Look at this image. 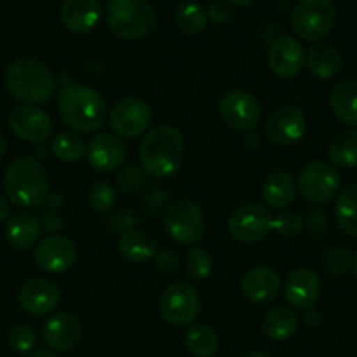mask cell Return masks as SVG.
I'll return each instance as SVG.
<instances>
[{
    "label": "cell",
    "mask_w": 357,
    "mask_h": 357,
    "mask_svg": "<svg viewBox=\"0 0 357 357\" xmlns=\"http://www.w3.org/2000/svg\"><path fill=\"white\" fill-rule=\"evenodd\" d=\"M185 159L183 135L171 124L150 129L139 145V164L146 176L167 178L176 173Z\"/></svg>",
    "instance_id": "cell-1"
},
{
    "label": "cell",
    "mask_w": 357,
    "mask_h": 357,
    "mask_svg": "<svg viewBox=\"0 0 357 357\" xmlns=\"http://www.w3.org/2000/svg\"><path fill=\"white\" fill-rule=\"evenodd\" d=\"M3 84L10 96L24 105H44L56 93L52 70L37 58H17L7 66Z\"/></svg>",
    "instance_id": "cell-2"
},
{
    "label": "cell",
    "mask_w": 357,
    "mask_h": 357,
    "mask_svg": "<svg viewBox=\"0 0 357 357\" xmlns=\"http://www.w3.org/2000/svg\"><path fill=\"white\" fill-rule=\"evenodd\" d=\"M58 110L73 132L100 131L108 119V107L98 91L86 86H66L59 91Z\"/></svg>",
    "instance_id": "cell-3"
},
{
    "label": "cell",
    "mask_w": 357,
    "mask_h": 357,
    "mask_svg": "<svg viewBox=\"0 0 357 357\" xmlns=\"http://www.w3.org/2000/svg\"><path fill=\"white\" fill-rule=\"evenodd\" d=\"M7 201L21 209L38 208L47 197V174L40 160L31 155H20L9 164L3 176Z\"/></svg>",
    "instance_id": "cell-4"
},
{
    "label": "cell",
    "mask_w": 357,
    "mask_h": 357,
    "mask_svg": "<svg viewBox=\"0 0 357 357\" xmlns=\"http://www.w3.org/2000/svg\"><path fill=\"white\" fill-rule=\"evenodd\" d=\"M112 33L124 40H139L157 28V10L146 0H112L105 10Z\"/></svg>",
    "instance_id": "cell-5"
},
{
    "label": "cell",
    "mask_w": 357,
    "mask_h": 357,
    "mask_svg": "<svg viewBox=\"0 0 357 357\" xmlns=\"http://www.w3.org/2000/svg\"><path fill=\"white\" fill-rule=\"evenodd\" d=\"M289 23L305 40H321L337 23V7L331 0H300L289 13Z\"/></svg>",
    "instance_id": "cell-6"
},
{
    "label": "cell",
    "mask_w": 357,
    "mask_h": 357,
    "mask_svg": "<svg viewBox=\"0 0 357 357\" xmlns=\"http://www.w3.org/2000/svg\"><path fill=\"white\" fill-rule=\"evenodd\" d=\"M164 229L178 244L194 246L202 239L206 230L204 211L190 199H178L164 215Z\"/></svg>",
    "instance_id": "cell-7"
},
{
    "label": "cell",
    "mask_w": 357,
    "mask_h": 357,
    "mask_svg": "<svg viewBox=\"0 0 357 357\" xmlns=\"http://www.w3.org/2000/svg\"><path fill=\"white\" fill-rule=\"evenodd\" d=\"M340 174L337 167L324 160L305 164L298 176V190L310 204H324L338 194Z\"/></svg>",
    "instance_id": "cell-8"
},
{
    "label": "cell",
    "mask_w": 357,
    "mask_h": 357,
    "mask_svg": "<svg viewBox=\"0 0 357 357\" xmlns=\"http://www.w3.org/2000/svg\"><path fill=\"white\" fill-rule=\"evenodd\" d=\"M274 216L265 206L248 202L232 211L229 218V232L243 244H257L272 232Z\"/></svg>",
    "instance_id": "cell-9"
},
{
    "label": "cell",
    "mask_w": 357,
    "mask_h": 357,
    "mask_svg": "<svg viewBox=\"0 0 357 357\" xmlns=\"http://www.w3.org/2000/svg\"><path fill=\"white\" fill-rule=\"evenodd\" d=\"M159 309L164 321L173 326H188L201 312V296L188 282H174L160 295Z\"/></svg>",
    "instance_id": "cell-10"
},
{
    "label": "cell",
    "mask_w": 357,
    "mask_h": 357,
    "mask_svg": "<svg viewBox=\"0 0 357 357\" xmlns=\"http://www.w3.org/2000/svg\"><path fill=\"white\" fill-rule=\"evenodd\" d=\"M220 117L234 131H253L261 121V103L255 94L234 89L220 100Z\"/></svg>",
    "instance_id": "cell-11"
},
{
    "label": "cell",
    "mask_w": 357,
    "mask_h": 357,
    "mask_svg": "<svg viewBox=\"0 0 357 357\" xmlns=\"http://www.w3.org/2000/svg\"><path fill=\"white\" fill-rule=\"evenodd\" d=\"M110 128L121 138L131 139L149 131L152 122V107L143 98H121L110 110Z\"/></svg>",
    "instance_id": "cell-12"
},
{
    "label": "cell",
    "mask_w": 357,
    "mask_h": 357,
    "mask_svg": "<svg viewBox=\"0 0 357 357\" xmlns=\"http://www.w3.org/2000/svg\"><path fill=\"white\" fill-rule=\"evenodd\" d=\"M305 114L296 105H282L268 114L264 124L265 138L275 145H293L305 136Z\"/></svg>",
    "instance_id": "cell-13"
},
{
    "label": "cell",
    "mask_w": 357,
    "mask_h": 357,
    "mask_svg": "<svg viewBox=\"0 0 357 357\" xmlns=\"http://www.w3.org/2000/svg\"><path fill=\"white\" fill-rule=\"evenodd\" d=\"M9 129L20 139L28 143L47 142L52 135V119L47 112L31 105H21L9 115Z\"/></svg>",
    "instance_id": "cell-14"
},
{
    "label": "cell",
    "mask_w": 357,
    "mask_h": 357,
    "mask_svg": "<svg viewBox=\"0 0 357 357\" xmlns=\"http://www.w3.org/2000/svg\"><path fill=\"white\" fill-rule=\"evenodd\" d=\"M61 295L59 288L52 281L44 278H35L24 282L17 293V303L28 316L42 317L51 314L58 307Z\"/></svg>",
    "instance_id": "cell-15"
},
{
    "label": "cell",
    "mask_w": 357,
    "mask_h": 357,
    "mask_svg": "<svg viewBox=\"0 0 357 357\" xmlns=\"http://www.w3.org/2000/svg\"><path fill=\"white\" fill-rule=\"evenodd\" d=\"M33 258L42 271L59 274L75 264L77 248L68 237L52 234L38 241L33 250Z\"/></svg>",
    "instance_id": "cell-16"
},
{
    "label": "cell",
    "mask_w": 357,
    "mask_h": 357,
    "mask_svg": "<svg viewBox=\"0 0 357 357\" xmlns=\"http://www.w3.org/2000/svg\"><path fill=\"white\" fill-rule=\"evenodd\" d=\"M305 65V49L302 42L289 35L275 38L268 49V66L272 73L281 79L298 75Z\"/></svg>",
    "instance_id": "cell-17"
},
{
    "label": "cell",
    "mask_w": 357,
    "mask_h": 357,
    "mask_svg": "<svg viewBox=\"0 0 357 357\" xmlns=\"http://www.w3.org/2000/svg\"><path fill=\"white\" fill-rule=\"evenodd\" d=\"M42 340L49 349L58 352L72 351L82 337V324L75 314H52L42 326Z\"/></svg>",
    "instance_id": "cell-18"
},
{
    "label": "cell",
    "mask_w": 357,
    "mask_h": 357,
    "mask_svg": "<svg viewBox=\"0 0 357 357\" xmlns=\"http://www.w3.org/2000/svg\"><path fill=\"white\" fill-rule=\"evenodd\" d=\"M321 293V281L309 267L293 268L284 281V300L295 309L314 307Z\"/></svg>",
    "instance_id": "cell-19"
},
{
    "label": "cell",
    "mask_w": 357,
    "mask_h": 357,
    "mask_svg": "<svg viewBox=\"0 0 357 357\" xmlns=\"http://www.w3.org/2000/svg\"><path fill=\"white\" fill-rule=\"evenodd\" d=\"M243 295L253 303H268L281 291V278L278 272L265 265L250 268L241 279Z\"/></svg>",
    "instance_id": "cell-20"
},
{
    "label": "cell",
    "mask_w": 357,
    "mask_h": 357,
    "mask_svg": "<svg viewBox=\"0 0 357 357\" xmlns=\"http://www.w3.org/2000/svg\"><path fill=\"white\" fill-rule=\"evenodd\" d=\"M86 153L94 169L110 173L121 167L126 160V145L119 136L101 132L91 139Z\"/></svg>",
    "instance_id": "cell-21"
},
{
    "label": "cell",
    "mask_w": 357,
    "mask_h": 357,
    "mask_svg": "<svg viewBox=\"0 0 357 357\" xmlns=\"http://www.w3.org/2000/svg\"><path fill=\"white\" fill-rule=\"evenodd\" d=\"M103 14L100 0H65L59 7L61 23L75 33L91 31Z\"/></svg>",
    "instance_id": "cell-22"
},
{
    "label": "cell",
    "mask_w": 357,
    "mask_h": 357,
    "mask_svg": "<svg viewBox=\"0 0 357 357\" xmlns=\"http://www.w3.org/2000/svg\"><path fill=\"white\" fill-rule=\"evenodd\" d=\"M40 236V220L28 209H17L9 216L6 225V237L16 250H28Z\"/></svg>",
    "instance_id": "cell-23"
},
{
    "label": "cell",
    "mask_w": 357,
    "mask_h": 357,
    "mask_svg": "<svg viewBox=\"0 0 357 357\" xmlns=\"http://www.w3.org/2000/svg\"><path fill=\"white\" fill-rule=\"evenodd\" d=\"M296 195V183L284 169H274L261 181V197L274 209H286Z\"/></svg>",
    "instance_id": "cell-24"
},
{
    "label": "cell",
    "mask_w": 357,
    "mask_h": 357,
    "mask_svg": "<svg viewBox=\"0 0 357 357\" xmlns=\"http://www.w3.org/2000/svg\"><path fill=\"white\" fill-rule=\"evenodd\" d=\"M330 107L338 121L357 128V77L338 80L331 87Z\"/></svg>",
    "instance_id": "cell-25"
},
{
    "label": "cell",
    "mask_w": 357,
    "mask_h": 357,
    "mask_svg": "<svg viewBox=\"0 0 357 357\" xmlns=\"http://www.w3.org/2000/svg\"><path fill=\"white\" fill-rule=\"evenodd\" d=\"M305 65L317 79H331L344 66V58L333 44L319 42L305 52Z\"/></svg>",
    "instance_id": "cell-26"
},
{
    "label": "cell",
    "mask_w": 357,
    "mask_h": 357,
    "mask_svg": "<svg viewBox=\"0 0 357 357\" xmlns=\"http://www.w3.org/2000/svg\"><path fill=\"white\" fill-rule=\"evenodd\" d=\"M119 255L131 264H143L155 257L157 243L152 234L139 229H131L121 236L117 243Z\"/></svg>",
    "instance_id": "cell-27"
},
{
    "label": "cell",
    "mask_w": 357,
    "mask_h": 357,
    "mask_svg": "<svg viewBox=\"0 0 357 357\" xmlns=\"http://www.w3.org/2000/svg\"><path fill=\"white\" fill-rule=\"evenodd\" d=\"M300 317L289 307H274L261 319V333L272 342H284L298 331Z\"/></svg>",
    "instance_id": "cell-28"
},
{
    "label": "cell",
    "mask_w": 357,
    "mask_h": 357,
    "mask_svg": "<svg viewBox=\"0 0 357 357\" xmlns=\"http://www.w3.org/2000/svg\"><path fill=\"white\" fill-rule=\"evenodd\" d=\"M331 164L344 169H352L357 166V129L342 131L331 139L328 149Z\"/></svg>",
    "instance_id": "cell-29"
},
{
    "label": "cell",
    "mask_w": 357,
    "mask_h": 357,
    "mask_svg": "<svg viewBox=\"0 0 357 357\" xmlns=\"http://www.w3.org/2000/svg\"><path fill=\"white\" fill-rule=\"evenodd\" d=\"M185 345L195 357H211L218 351L220 338L208 324H192L185 333Z\"/></svg>",
    "instance_id": "cell-30"
},
{
    "label": "cell",
    "mask_w": 357,
    "mask_h": 357,
    "mask_svg": "<svg viewBox=\"0 0 357 357\" xmlns=\"http://www.w3.org/2000/svg\"><path fill=\"white\" fill-rule=\"evenodd\" d=\"M337 223L345 234L357 237V183L347 185L340 192L335 206Z\"/></svg>",
    "instance_id": "cell-31"
},
{
    "label": "cell",
    "mask_w": 357,
    "mask_h": 357,
    "mask_svg": "<svg viewBox=\"0 0 357 357\" xmlns=\"http://www.w3.org/2000/svg\"><path fill=\"white\" fill-rule=\"evenodd\" d=\"M51 152L54 153L56 159L63 160V162H77L86 153V143H84L82 136L77 132H61L52 138Z\"/></svg>",
    "instance_id": "cell-32"
},
{
    "label": "cell",
    "mask_w": 357,
    "mask_h": 357,
    "mask_svg": "<svg viewBox=\"0 0 357 357\" xmlns=\"http://www.w3.org/2000/svg\"><path fill=\"white\" fill-rule=\"evenodd\" d=\"M174 21L183 33L197 35L206 28L208 13L204 7L197 6V3H183L174 13Z\"/></svg>",
    "instance_id": "cell-33"
},
{
    "label": "cell",
    "mask_w": 357,
    "mask_h": 357,
    "mask_svg": "<svg viewBox=\"0 0 357 357\" xmlns=\"http://www.w3.org/2000/svg\"><path fill=\"white\" fill-rule=\"evenodd\" d=\"M213 268V258L206 248H192L183 260V271L192 281H204Z\"/></svg>",
    "instance_id": "cell-34"
},
{
    "label": "cell",
    "mask_w": 357,
    "mask_h": 357,
    "mask_svg": "<svg viewBox=\"0 0 357 357\" xmlns=\"http://www.w3.org/2000/svg\"><path fill=\"white\" fill-rule=\"evenodd\" d=\"M324 268L330 272L331 275H344L347 274L349 268L352 267V257L349 250L340 244L330 246L324 253Z\"/></svg>",
    "instance_id": "cell-35"
},
{
    "label": "cell",
    "mask_w": 357,
    "mask_h": 357,
    "mask_svg": "<svg viewBox=\"0 0 357 357\" xmlns=\"http://www.w3.org/2000/svg\"><path fill=\"white\" fill-rule=\"evenodd\" d=\"M146 185V174L142 167L138 166H129L122 167L117 173V188L122 194H136V192L143 190Z\"/></svg>",
    "instance_id": "cell-36"
},
{
    "label": "cell",
    "mask_w": 357,
    "mask_h": 357,
    "mask_svg": "<svg viewBox=\"0 0 357 357\" xmlns=\"http://www.w3.org/2000/svg\"><path fill=\"white\" fill-rule=\"evenodd\" d=\"M303 218L293 209H282L272 222V230L282 237H295L303 230Z\"/></svg>",
    "instance_id": "cell-37"
},
{
    "label": "cell",
    "mask_w": 357,
    "mask_h": 357,
    "mask_svg": "<svg viewBox=\"0 0 357 357\" xmlns=\"http://www.w3.org/2000/svg\"><path fill=\"white\" fill-rule=\"evenodd\" d=\"M87 201L94 211L105 213L112 209L115 202V190L108 181H98V183L91 185L89 194H87Z\"/></svg>",
    "instance_id": "cell-38"
},
{
    "label": "cell",
    "mask_w": 357,
    "mask_h": 357,
    "mask_svg": "<svg viewBox=\"0 0 357 357\" xmlns=\"http://www.w3.org/2000/svg\"><path fill=\"white\" fill-rule=\"evenodd\" d=\"M7 342H9L10 349L20 354L30 352L37 344V333L31 330L28 324H14L7 335Z\"/></svg>",
    "instance_id": "cell-39"
},
{
    "label": "cell",
    "mask_w": 357,
    "mask_h": 357,
    "mask_svg": "<svg viewBox=\"0 0 357 357\" xmlns=\"http://www.w3.org/2000/svg\"><path fill=\"white\" fill-rule=\"evenodd\" d=\"M251 3L253 2L239 3V2H222V0H218V2L209 3L206 13H208V16L211 17V21H215V23H229V21L236 16L234 7H244V6H251Z\"/></svg>",
    "instance_id": "cell-40"
},
{
    "label": "cell",
    "mask_w": 357,
    "mask_h": 357,
    "mask_svg": "<svg viewBox=\"0 0 357 357\" xmlns=\"http://www.w3.org/2000/svg\"><path fill=\"white\" fill-rule=\"evenodd\" d=\"M153 261H155L157 271L166 275H173L178 271V267H180V258L171 250L157 251L155 257H153Z\"/></svg>",
    "instance_id": "cell-41"
},
{
    "label": "cell",
    "mask_w": 357,
    "mask_h": 357,
    "mask_svg": "<svg viewBox=\"0 0 357 357\" xmlns=\"http://www.w3.org/2000/svg\"><path fill=\"white\" fill-rule=\"evenodd\" d=\"M243 145H244V149L255 153V152H258V150L264 149V138H261V135H258L257 131H250L243 138Z\"/></svg>",
    "instance_id": "cell-42"
},
{
    "label": "cell",
    "mask_w": 357,
    "mask_h": 357,
    "mask_svg": "<svg viewBox=\"0 0 357 357\" xmlns=\"http://www.w3.org/2000/svg\"><path fill=\"white\" fill-rule=\"evenodd\" d=\"M326 216L321 211H312L309 213V229L312 230V234L316 232V227H319V234H323V230H326Z\"/></svg>",
    "instance_id": "cell-43"
},
{
    "label": "cell",
    "mask_w": 357,
    "mask_h": 357,
    "mask_svg": "<svg viewBox=\"0 0 357 357\" xmlns=\"http://www.w3.org/2000/svg\"><path fill=\"white\" fill-rule=\"evenodd\" d=\"M303 323L307 326H317L321 323V312L314 307H309V309L303 310Z\"/></svg>",
    "instance_id": "cell-44"
},
{
    "label": "cell",
    "mask_w": 357,
    "mask_h": 357,
    "mask_svg": "<svg viewBox=\"0 0 357 357\" xmlns=\"http://www.w3.org/2000/svg\"><path fill=\"white\" fill-rule=\"evenodd\" d=\"M9 216V201H7L6 195L0 194V223H3Z\"/></svg>",
    "instance_id": "cell-45"
},
{
    "label": "cell",
    "mask_w": 357,
    "mask_h": 357,
    "mask_svg": "<svg viewBox=\"0 0 357 357\" xmlns=\"http://www.w3.org/2000/svg\"><path fill=\"white\" fill-rule=\"evenodd\" d=\"M7 146H9V142H7L6 132L0 129V157H3V153L7 152Z\"/></svg>",
    "instance_id": "cell-46"
},
{
    "label": "cell",
    "mask_w": 357,
    "mask_h": 357,
    "mask_svg": "<svg viewBox=\"0 0 357 357\" xmlns=\"http://www.w3.org/2000/svg\"><path fill=\"white\" fill-rule=\"evenodd\" d=\"M241 357H272V356L264 351H251V352H246V354H243Z\"/></svg>",
    "instance_id": "cell-47"
},
{
    "label": "cell",
    "mask_w": 357,
    "mask_h": 357,
    "mask_svg": "<svg viewBox=\"0 0 357 357\" xmlns=\"http://www.w3.org/2000/svg\"><path fill=\"white\" fill-rule=\"evenodd\" d=\"M28 357H58V356L52 354L51 351H33Z\"/></svg>",
    "instance_id": "cell-48"
},
{
    "label": "cell",
    "mask_w": 357,
    "mask_h": 357,
    "mask_svg": "<svg viewBox=\"0 0 357 357\" xmlns=\"http://www.w3.org/2000/svg\"><path fill=\"white\" fill-rule=\"evenodd\" d=\"M352 274H354V278L357 281V251H356L354 258H352Z\"/></svg>",
    "instance_id": "cell-49"
}]
</instances>
